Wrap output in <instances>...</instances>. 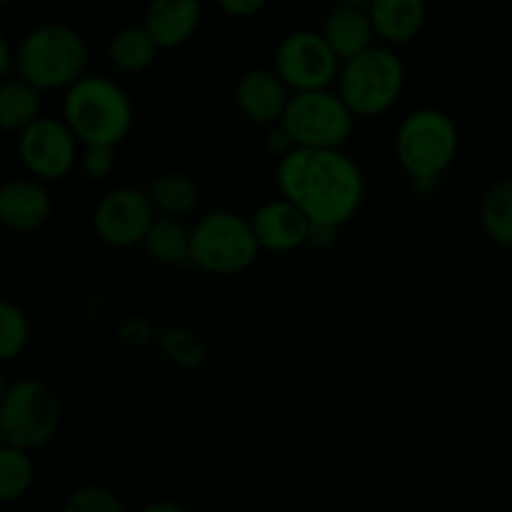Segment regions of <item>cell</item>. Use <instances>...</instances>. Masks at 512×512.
Wrapping results in <instances>:
<instances>
[{
  "instance_id": "38",
  "label": "cell",
  "mask_w": 512,
  "mask_h": 512,
  "mask_svg": "<svg viewBox=\"0 0 512 512\" xmlns=\"http://www.w3.org/2000/svg\"><path fill=\"white\" fill-rule=\"evenodd\" d=\"M10 3H15V0H0V5H10Z\"/></svg>"
},
{
  "instance_id": "19",
  "label": "cell",
  "mask_w": 512,
  "mask_h": 512,
  "mask_svg": "<svg viewBox=\"0 0 512 512\" xmlns=\"http://www.w3.org/2000/svg\"><path fill=\"white\" fill-rule=\"evenodd\" d=\"M160 45L145 25H125L115 30L108 43V60L120 73H143L158 58Z\"/></svg>"
},
{
  "instance_id": "26",
  "label": "cell",
  "mask_w": 512,
  "mask_h": 512,
  "mask_svg": "<svg viewBox=\"0 0 512 512\" xmlns=\"http://www.w3.org/2000/svg\"><path fill=\"white\" fill-rule=\"evenodd\" d=\"M63 512H128L123 500L105 485H83L65 500Z\"/></svg>"
},
{
  "instance_id": "24",
  "label": "cell",
  "mask_w": 512,
  "mask_h": 512,
  "mask_svg": "<svg viewBox=\"0 0 512 512\" xmlns=\"http://www.w3.org/2000/svg\"><path fill=\"white\" fill-rule=\"evenodd\" d=\"M158 343L165 358L185 370H193L198 365H203L205 355H208L205 340L190 325H168V328L160 330Z\"/></svg>"
},
{
  "instance_id": "33",
  "label": "cell",
  "mask_w": 512,
  "mask_h": 512,
  "mask_svg": "<svg viewBox=\"0 0 512 512\" xmlns=\"http://www.w3.org/2000/svg\"><path fill=\"white\" fill-rule=\"evenodd\" d=\"M138 512H190L185 505L175 503V500H155V503L143 505Z\"/></svg>"
},
{
  "instance_id": "35",
  "label": "cell",
  "mask_w": 512,
  "mask_h": 512,
  "mask_svg": "<svg viewBox=\"0 0 512 512\" xmlns=\"http://www.w3.org/2000/svg\"><path fill=\"white\" fill-rule=\"evenodd\" d=\"M338 3H343V5H363V8H365V5H368L370 0H338Z\"/></svg>"
},
{
  "instance_id": "3",
  "label": "cell",
  "mask_w": 512,
  "mask_h": 512,
  "mask_svg": "<svg viewBox=\"0 0 512 512\" xmlns=\"http://www.w3.org/2000/svg\"><path fill=\"white\" fill-rule=\"evenodd\" d=\"M460 148L455 120L438 108L413 110L395 135V155L418 193L430 195Z\"/></svg>"
},
{
  "instance_id": "6",
  "label": "cell",
  "mask_w": 512,
  "mask_h": 512,
  "mask_svg": "<svg viewBox=\"0 0 512 512\" xmlns=\"http://www.w3.org/2000/svg\"><path fill=\"white\" fill-rule=\"evenodd\" d=\"M260 245L248 218L210 210L190 228V263L210 275H240L258 260Z\"/></svg>"
},
{
  "instance_id": "32",
  "label": "cell",
  "mask_w": 512,
  "mask_h": 512,
  "mask_svg": "<svg viewBox=\"0 0 512 512\" xmlns=\"http://www.w3.org/2000/svg\"><path fill=\"white\" fill-rule=\"evenodd\" d=\"M13 70H15V50L13 45L8 43L3 30H0V80L8 78Z\"/></svg>"
},
{
  "instance_id": "10",
  "label": "cell",
  "mask_w": 512,
  "mask_h": 512,
  "mask_svg": "<svg viewBox=\"0 0 512 512\" xmlns=\"http://www.w3.org/2000/svg\"><path fill=\"white\" fill-rule=\"evenodd\" d=\"M78 138L65 120L40 115L18 133V158L30 178L55 183L73 173L78 165Z\"/></svg>"
},
{
  "instance_id": "15",
  "label": "cell",
  "mask_w": 512,
  "mask_h": 512,
  "mask_svg": "<svg viewBox=\"0 0 512 512\" xmlns=\"http://www.w3.org/2000/svg\"><path fill=\"white\" fill-rule=\"evenodd\" d=\"M203 23V0H148L143 25L160 50L188 43Z\"/></svg>"
},
{
  "instance_id": "11",
  "label": "cell",
  "mask_w": 512,
  "mask_h": 512,
  "mask_svg": "<svg viewBox=\"0 0 512 512\" xmlns=\"http://www.w3.org/2000/svg\"><path fill=\"white\" fill-rule=\"evenodd\" d=\"M158 218L148 190L113 188L95 203L93 228L95 235L110 248H133L143 245L150 225Z\"/></svg>"
},
{
  "instance_id": "4",
  "label": "cell",
  "mask_w": 512,
  "mask_h": 512,
  "mask_svg": "<svg viewBox=\"0 0 512 512\" xmlns=\"http://www.w3.org/2000/svg\"><path fill=\"white\" fill-rule=\"evenodd\" d=\"M88 45L83 35L63 23L30 28L15 48V75L38 90H68L85 75Z\"/></svg>"
},
{
  "instance_id": "31",
  "label": "cell",
  "mask_w": 512,
  "mask_h": 512,
  "mask_svg": "<svg viewBox=\"0 0 512 512\" xmlns=\"http://www.w3.org/2000/svg\"><path fill=\"white\" fill-rule=\"evenodd\" d=\"M338 225L328 223H310V238L308 245H315V248H330L338 240Z\"/></svg>"
},
{
  "instance_id": "2",
  "label": "cell",
  "mask_w": 512,
  "mask_h": 512,
  "mask_svg": "<svg viewBox=\"0 0 512 512\" xmlns=\"http://www.w3.org/2000/svg\"><path fill=\"white\" fill-rule=\"evenodd\" d=\"M63 120L80 145L118 148L133 128V103L123 85L105 75H83L63 98Z\"/></svg>"
},
{
  "instance_id": "5",
  "label": "cell",
  "mask_w": 512,
  "mask_h": 512,
  "mask_svg": "<svg viewBox=\"0 0 512 512\" xmlns=\"http://www.w3.org/2000/svg\"><path fill=\"white\" fill-rule=\"evenodd\" d=\"M405 85V65L398 53L373 45L345 60L338 75V93L355 118H380L398 103Z\"/></svg>"
},
{
  "instance_id": "23",
  "label": "cell",
  "mask_w": 512,
  "mask_h": 512,
  "mask_svg": "<svg viewBox=\"0 0 512 512\" xmlns=\"http://www.w3.org/2000/svg\"><path fill=\"white\" fill-rule=\"evenodd\" d=\"M35 480V465L30 450L3 445L0 448V503H18L28 495Z\"/></svg>"
},
{
  "instance_id": "7",
  "label": "cell",
  "mask_w": 512,
  "mask_h": 512,
  "mask_svg": "<svg viewBox=\"0 0 512 512\" xmlns=\"http://www.w3.org/2000/svg\"><path fill=\"white\" fill-rule=\"evenodd\" d=\"M63 418L60 398L48 383L35 378L10 383L0 403V430L15 448L38 450L55 438Z\"/></svg>"
},
{
  "instance_id": "22",
  "label": "cell",
  "mask_w": 512,
  "mask_h": 512,
  "mask_svg": "<svg viewBox=\"0 0 512 512\" xmlns=\"http://www.w3.org/2000/svg\"><path fill=\"white\" fill-rule=\"evenodd\" d=\"M480 220L495 245L512 248V178L490 185L480 205Z\"/></svg>"
},
{
  "instance_id": "1",
  "label": "cell",
  "mask_w": 512,
  "mask_h": 512,
  "mask_svg": "<svg viewBox=\"0 0 512 512\" xmlns=\"http://www.w3.org/2000/svg\"><path fill=\"white\" fill-rule=\"evenodd\" d=\"M283 198L298 205L310 223L343 228L365 200V175L343 148H295L275 170Z\"/></svg>"
},
{
  "instance_id": "9",
  "label": "cell",
  "mask_w": 512,
  "mask_h": 512,
  "mask_svg": "<svg viewBox=\"0 0 512 512\" xmlns=\"http://www.w3.org/2000/svg\"><path fill=\"white\" fill-rule=\"evenodd\" d=\"M273 70L285 80L293 93L323 90L338 80L340 58L323 33L318 30H295L275 48Z\"/></svg>"
},
{
  "instance_id": "30",
  "label": "cell",
  "mask_w": 512,
  "mask_h": 512,
  "mask_svg": "<svg viewBox=\"0 0 512 512\" xmlns=\"http://www.w3.org/2000/svg\"><path fill=\"white\" fill-rule=\"evenodd\" d=\"M265 148H268L273 155H278V158H283V155H288L290 150H295V143L288 135V130L278 123V125H270L268 135H265Z\"/></svg>"
},
{
  "instance_id": "28",
  "label": "cell",
  "mask_w": 512,
  "mask_h": 512,
  "mask_svg": "<svg viewBox=\"0 0 512 512\" xmlns=\"http://www.w3.org/2000/svg\"><path fill=\"white\" fill-rule=\"evenodd\" d=\"M118 338L125 345H130V348H143V345H148L155 338V330L145 318H128L120 323Z\"/></svg>"
},
{
  "instance_id": "37",
  "label": "cell",
  "mask_w": 512,
  "mask_h": 512,
  "mask_svg": "<svg viewBox=\"0 0 512 512\" xmlns=\"http://www.w3.org/2000/svg\"><path fill=\"white\" fill-rule=\"evenodd\" d=\"M73 3H100V0H73Z\"/></svg>"
},
{
  "instance_id": "12",
  "label": "cell",
  "mask_w": 512,
  "mask_h": 512,
  "mask_svg": "<svg viewBox=\"0 0 512 512\" xmlns=\"http://www.w3.org/2000/svg\"><path fill=\"white\" fill-rule=\"evenodd\" d=\"M260 250L270 253H293L308 245L310 218L290 203L288 198H275L260 205L250 218Z\"/></svg>"
},
{
  "instance_id": "16",
  "label": "cell",
  "mask_w": 512,
  "mask_h": 512,
  "mask_svg": "<svg viewBox=\"0 0 512 512\" xmlns=\"http://www.w3.org/2000/svg\"><path fill=\"white\" fill-rule=\"evenodd\" d=\"M320 33L325 35V40H328L330 48L335 50L340 63L355 58V55H360L363 50L373 48V40L378 38L373 28V20H370L368 15V8L343 3H338V8L330 10Z\"/></svg>"
},
{
  "instance_id": "39",
  "label": "cell",
  "mask_w": 512,
  "mask_h": 512,
  "mask_svg": "<svg viewBox=\"0 0 512 512\" xmlns=\"http://www.w3.org/2000/svg\"><path fill=\"white\" fill-rule=\"evenodd\" d=\"M510 265H512V248H510Z\"/></svg>"
},
{
  "instance_id": "27",
  "label": "cell",
  "mask_w": 512,
  "mask_h": 512,
  "mask_svg": "<svg viewBox=\"0 0 512 512\" xmlns=\"http://www.w3.org/2000/svg\"><path fill=\"white\" fill-rule=\"evenodd\" d=\"M115 165H118V158H115L113 145H83L80 168L90 180H108Z\"/></svg>"
},
{
  "instance_id": "29",
  "label": "cell",
  "mask_w": 512,
  "mask_h": 512,
  "mask_svg": "<svg viewBox=\"0 0 512 512\" xmlns=\"http://www.w3.org/2000/svg\"><path fill=\"white\" fill-rule=\"evenodd\" d=\"M218 5L230 18H253L268 5V0H218Z\"/></svg>"
},
{
  "instance_id": "36",
  "label": "cell",
  "mask_w": 512,
  "mask_h": 512,
  "mask_svg": "<svg viewBox=\"0 0 512 512\" xmlns=\"http://www.w3.org/2000/svg\"><path fill=\"white\" fill-rule=\"evenodd\" d=\"M3 445H10L8 440H5V435H3V430H0V448H3Z\"/></svg>"
},
{
  "instance_id": "14",
  "label": "cell",
  "mask_w": 512,
  "mask_h": 512,
  "mask_svg": "<svg viewBox=\"0 0 512 512\" xmlns=\"http://www.w3.org/2000/svg\"><path fill=\"white\" fill-rule=\"evenodd\" d=\"M53 215V198L43 180L15 178L0 185V225L13 233H33Z\"/></svg>"
},
{
  "instance_id": "21",
  "label": "cell",
  "mask_w": 512,
  "mask_h": 512,
  "mask_svg": "<svg viewBox=\"0 0 512 512\" xmlns=\"http://www.w3.org/2000/svg\"><path fill=\"white\" fill-rule=\"evenodd\" d=\"M148 198L155 213L170 215V218H185L193 213L200 203V188L190 175L185 173H163L150 180Z\"/></svg>"
},
{
  "instance_id": "17",
  "label": "cell",
  "mask_w": 512,
  "mask_h": 512,
  "mask_svg": "<svg viewBox=\"0 0 512 512\" xmlns=\"http://www.w3.org/2000/svg\"><path fill=\"white\" fill-rule=\"evenodd\" d=\"M365 8L373 20L375 35L388 45L415 40L428 20L425 0H370Z\"/></svg>"
},
{
  "instance_id": "20",
  "label": "cell",
  "mask_w": 512,
  "mask_h": 512,
  "mask_svg": "<svg viewBox=\"0 0 512 512\" xmlns=\"http://www.w3.org/2000/svg\"><path fill=\"white\" fill-rule=\"evenodd\" d=\"M145 253L160 265H193L190 263V228L183 218L158 215L143 240Z\"/></svg>"
},
{
  "instance_id": "25",
  "label": "cell",
  "mask_w": 512,
  "mask_h": 512,
  "mask_svg": "<svg viewBox=\"0 0 512 512\" xmlns=\"http://www.w3.org/2000/svg\"><path fill=\"white\" fill-rule=\"evenodd\" d=\"M30 318L13 300L0 298V365L20 358L30 345Z\"/></svg>"
},
{
  "instance_id": "13",
  "label": "cell",
  "mask_w": 512,
  "mask_h": 512,
  "mask_svg": "<svg viewBox=\"0 0 512 512\" xmlns=\"http://www.w3.org/2000/svg\"><path fill=\"white\" fill-rule=\"evenodd\" d=\"M290 88L275 70L253 68L235 85V105L255 125H278L288 108Z\"/></svg>"
},
{
  "instance_id": "34",
  "label": "cell",
  "mask_w": 512,
  "mask_h": 512,
  "mask_svg": "<svg viewBox=\"0 0 512 512\" xmlns=\"http://www.w3.org/2000/svg\"><path fill=\"white\" fill-rule=\"evenodd\" d=\"M8 380H5V375H3V370H0V403H3V395H5V390H8Z\"/></svg>"
},
{
  "instance_id": "18",
  "label": "cell",
  "mask_w": 512,
  "mask_h": 512,
  "mask_svg": "<svg viewBox=\"0 0 512 512\" xmlns=\"http://www.w3.org/2000/svg\"><path fill=\"white\" fill-rule=\"evenodd\" d=\"M40 108H43V90L30 85L20 75H8L0 80V130L20 133L40 118Z\"/></svg>"
},
{
  "instance_id": "8",
  "label": "cell",
  "mask_w": 512,
  "mask_h": 512,
  "mask_svg": "<svg viewBox=\"0 0 512 512\" xmlns=\"http://www.w3.org/2000/svg\"><path fill=\"white\" fill-rule=\"evenodd\" d=\"M295 148H343L355 128L353 110L330 88L293 93L280 120Z\"/></svg>"
}]
</instances>
